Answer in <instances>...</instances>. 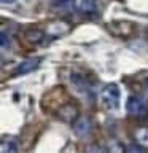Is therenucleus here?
Instances as JSON below:
<instances>
[{
  "instance_id": "obj_1",
  "label": "nucleus",
  "mask_w": 148,
  "mask_h": 153,
  "mask_svg": "<svg viewBox=\"0 0 148 153\" xmlns=\"http://www.w3.org/2000/svg\"><path fill=\"white\" fill-rule=\"evenodd\" d=\"M100 104L105 110L113 112L119 107V89L116 85H107L100 91Z\"/></svg>"
},
{
  "instance_id": "obj_2",
  "label": "nucleus",
  "mask_w": 148,
  "mask_h": 153,
  "mask_svg": "<svg viewBox=\"0 0 148 153\" xmlns=\"http://www.w3.org/2000/svg\"><path fill=\"white\" fill-rule=\"evenodd\" d=\"M107 30L113 37L118 38H131L135 33V24L131 21H112L107 24Z\"/></svg>"
},
{
  "instance_id": "obj_3",
  "label": "nucleus",
  "mask_w": 148,
  "mask_h": 153,
  "mask_svg": "<svg viewBox=\"0 0 148 153\" xmlns=\"http://www.w3.org/2000/svg\"><path fill=\"white\" fill-rule=\"evenodd\" d=\"M56 117L59 118L61 121H64V123H72L73 124L81 115H80V108H78L76 104L65 102V104H62L61 107L56 110Z\"/></svg>"
},
{
  "instance_id": "obj_4",
  "label": "nucleus",
  "mask_w": 148,
  "mask_h": 153,
  "mask_svg": "<svg viewBox=\"0 0 148 153\" xmlns=\"http://www.w3.org/2000/svg\"><path fill=\"white\" fill-rule=\"evenodd\" d=\"M126 110L129 113V117L132 118H145L148 117V108L145 107V104L142 102L135 96H129L127 102H126Z\"/></svg>"
},
{
  "instance_id": "obj_5",
  "label": "nucleus",
  "mask_w": 148,
  "mask_h": 153,
  "mask_svg": "<svg viewBox=\"0 0 148 153\" xmlns=\"http://www.w3.org/2000/svg\"><path fill=\"white\" fill-rule=\"evenodd\" d=\"M45 32H46V35H50L53 38L62 37V35H65V33L70 32V24L67 21H64V19H56V21L48 22Z\"/></svg>"
},
{
  "instance_id": "obj_6",
  "label": "nucleus",
  "mask_w": 148,
  "mask_h": 153,
  "mask_svg": "<svg viewBox=\"0 0 148 153\" xmlns=\"http://www.w3.org/2000/svg\"><path fill=\"white\" fill-rule=\"evenodd\" d=\"M75 10L84 16H94L100 11L99 0H75Z\"/></svg>"
},
{
  "instance_id": "obj_7",
  "label": "nucleus",
  "mask_w": 148,
  "mask_h": 153,
  "mask_svg": "<svg viewBox=\"0 0 148 153\" xmlns=\"http://www.w3.org/2000/svg\"><path fill=\"white\" fill-rule=\"evenodd\" d=\"M72 128H73V132L81 139L88 137L89 134L92 132V123H91L89 117H80L73 124H72Z\"/></svg>"
},
{
  "instance_id": "obj_8",
  "label": "nucleus",
  "mask_w": 148,
  "mask_h": 153,
  "mask_svg": "<svg viewBox=\"0 0 148 153\" xmlns=\"http://www.w3.org/2000/svg\"><path fill=\"white\" fill-rule=\"evenodd\" d=\"M40 62L41 59L40 57H30V59H26L19 64L16 69H14V75H26V74H30V72L37 70L40 67Z\"/></svg>"
},
{
  "instance_id": "obj_9",
  "label": "nucleus",
  "mask_w": 148,
  "mask_h": 153,
  "mask_svg": "<svg viewBox=\"0 0 148 153\" xmlns=\"http://www.w3.org/2000/svg\"><path fill=\"white\" fill-rule=\"evenodd\" d=\"M45 33H46V32L40 30V29L29 27V29H26V30L22 32V37H24V40L29 42L30 45H38V43L43 42V38H45Z\"/></svg>"
},
{
  "instance_id": "obj_10",
  "label": "nucleus",
  "mask_w": 148,
  "mask_h": 153,
  "mask_svg": "<svg viewBox=\"0 0 148 153\" xmlns=\"http://www.w3.org/2000/svg\"><path fill=\"white\" fill-rule=\"evenodd\" d=\"M70 81H72L73 88L78 91V93H86V91L89 89L86 78H84L83 75H80V74H72V75H70Z\"/></svg>"
},
{
  "instance_id": "obj_11",
  "label": "nucleus",
  "mask_w": 148,
  "mask_h": 153,
  "mask_svg": "<svg viewBox=\"0 0 148 153\" xmlns=\"http://www.w3.org/2000/svg\"><path fill=\"white\" fill-rule=\"evenodd\" d=\"M132 136L135 143L142 147H148V128H135Z\"/></svg>"
},
{
  "instance_id": "obj_12",
  "label": "nucleus",
  "mask_w": 148,
  "mask_h": 153,
  "mask_svg": "<svg viewBox=\"0 0 148 153\" xmlns=\"http://www.w3.org/2000/svg\"><path fill=\"white\" fill-rule=\"evenodd\" d=\"M108 153H126V145H123V142L116 140V139H110L107 142V145H105Z\"/></svg>"
},
{
  "instance_id": "obj_13",
  "label": "nucleus",
  "mask_w": 148,
  "mask_h": 153,
  "mask_svg": "<svg viewBox=\"0 0 148 153\" xmlns=\"http://www.w3.org/2000/svg\"><path fill=\"white\" fill-rule=\"evenodd\" d=\"M0 153H19V148L13 140L3 139V140L0 142Z\"/></svg>"
},
{
  "instance_id": "obj_14",
  "label": "nucleus",
  "mask_w": 148,
  "mask_h": 153,
  "mask_svg": "<svg viewBox=\"0 0 148 153\" xmlns=\"http://www.w3.org/2000/svg\"><path fill=\"white\" fill-rule=\"evenodd\" d=\"M84 153H108V152L104 145L94 142V143H88V145L84 147Z\"/></svg>"
},
{
  "instance_id": "obj_15",
  "label": "nucleus",
  "mask_w": 148,
  "mask_h": 153,
  "mask_svg": "<svg viewBox=\"0 0 148 153\" xmlns=\"http://www.w3.org/2000/svg\"><path fill=\"white\" fill-rule=\"evenodd\" d=\"M75 7V0H54L53 8H70Z\"/></svg>"
},
{
  "instance_id": "obj_16",
  "label": "nucleus",
  "mask_w": 148,
  "mask_h": 153,
  "mask_svg": "<svg viewBox=\"0 0 148 153\" xmlns=\"http://www.w3.org/2000/svg\"><path fill=\"white\" fill-rule=\"evenodd\" d=\"M126 153H147V150L145 147L138 145V143H131V145H127Z\"/></svg>"
},
{
  "instance_id": "obj_17",
  "label": "nucleus",
  "mask_w": 148,
  "mask_h": 153,
  "mask_svg": "<svg viewBox=\"0 0 148 153\" xmlns=\"http://www.w3.org/2000/svg\"><path fill=\"white\" fill-rule=\"evenodd\" d=\"M0 42H2V50L7 51L10 48V35H7L5 32H2V38H0Z\"/></svg>"
},
{
  "instance_id": "obj_18",
  "label": "nucleus",
  "mask_w": 148,
  "mask_h": 153,
  "mask_svg": "<svg viewBox=\"0 0 148 153\" xmlns=\"http://www.w3.org/2000/svg\"><path fill=\"white\" fill-rule=\"evenodd\" d=\"M2 3H3V5H7V3H14V0H2Z\"/></svg>"
},
{
  "instance_id": "obj_19",
  "label": "nucleus",
  "mask_w": 148,
  "mask_h": 153,
  "mask_svg": "<svg viewBox=\"0 0 148 153\" xmlns=\"http://www.w3.org/2000/svg\"><path fill=\"white\" fill-rule=\"evenodd\" d=\"M145 85H147V88H148V76L145 78Z\"/></svg>"
}]
</instances>
